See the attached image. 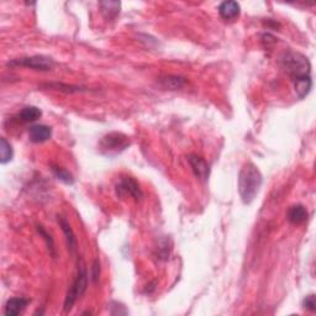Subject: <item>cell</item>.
<instances>
[{"label": "cell", "instance_id": "obj_1", "mask_svg": "<svg viewBox=\"0 0 316 316\" xmlns=\"http://www.w3.org/2000/svg\"><path fill=\"white\" fill-rule=\"evenodd\" d=\"M281 63L283 68L287 70L291 82L294 83V88L298 97L304 99L310 93L312 87L311 81V64L308 57L293 50L285 51L281 57Z\"/></svg>", "mask_w": 316, "mask_h": 316}, {"label": "cell", "instance_id": "obj_2", "mask_svg": "<svg viewBox=\"0 0 316 316\" xmlns=\"http://www.w3.org/2000/svg\"><path fill=\"white\" fill-rule=\"evenodd\" d=\"M262 183V173L257 168V165L248 162L241 168L240 174H238V193H240L244 204H251L256 199Z\"/></svg>", "mask_w": 316, "mask_h": 316}, {"label": "cell", "instance_id": "obj_3", "mask_svg": "<svg viewBox=\"0 0 316 316\" xmlns=\"http://www.w3.org/2000/svg\"><path fill=\"white\" fill-rule=\"evenodd\" d=\"M88 285V273L85 271V268L79 269L78 274L73 282L72 285H70L68 293H67L66 300H64V311H70L75 305L77 300L81 298L83 294H84L85 289H87Z\"/></svg>", "mask_w": 316, "mask_h": 316}, {"label": "cell", "instance_id": "obj_4", "mask_svg": "<svg viewBox=\"0 0 316 316\" xmlns=\"http://www.w3.org/2000/svg\"><path fill=\"white\" fill-rule=\"evenodd\" d=\"M8 66H21L35 70H42V72H46V70H51L53 68L54 62L50 57L32 56V57H24V58H19V60H14L11 61V62H9Z\"/></svg>", "mask_w": 316, "mask_h": 316}, {"label": "cell", "instance_id": "obj_5", "mask_svg": "<svg viewBox=\"0 0 316 316\" xmlns=\"http://www.w3.org/2000/svg\"><path fill=\"white\" fill-rule=\"evenodd\" d=\"M130 146V140L125 135L119 133H113L106 135L101 140V147L108 152H121Z\"/></svg>", "mask_w": 316, "mask_h": 316}, {"label": "cell", "instance_id": "obj_6", "mask_svg": "<svg viewBox=\"0 0 316 316\" xmlns=\"http://www.w3.org/2000/svg\"><path fill=\"white\" fill-rule=\"evenodd\" d=\"M116 193L120 196H133L136 201H140L143 198V193L140 188V184L133 177H122L120 182L116 185Z\"/></svg>", "mask_w": 316, "mask_h": 316}, {"label": "cell", "instance_id": "obj_7", "mask_svg": "<svg viewBox=\"0 0 316 316\" xmlns=\"http://www.w3.org/2000/svg\"><path fill=\"white\" fill-rule=\"evenodd\" d=\"M188 161L195 177L201 182H207L209 176H210V167H209L207 161L196 155L189 156Z\"/></svg>", "mask_w": 316, "mask_h": 316}, {"label": "cell", "instance_id": "obj_8", "mask_svg": "<svg viewBox=\"0 0 316 316\" xmlns=\"http://www.w3.org/2000/svg\"><path fill=\"white\" fill-rule=\"evenodd\" d=\"M240 13H241L240 4H238L237 2H234V0L224 2L219 7L220 16L226 21H232L237 19V17L240 16Z\"/></svg>", "mask_w": 316, "mask_h": 316}, {"label": "cell", "instance_id": "obj_9", "mask_svg": "<svg viewBox=\"0 0 316 316\" xmlns=\"http://www.w3.org/2000/svg\"><path fill=\"white\" fill-rule=\"evenodd\" d=\"M52 136V128L47 125H33L29 130L30 141L33 143H42L50 140Z\"/></svg>", "mask_w": 316, "mask_h": 316}, {"label": "cell", "instance_id": "obj_10", "mask_svg": "<svg viewBox=\"0 0 316 316\" xmlns=\"http://www.w3.org/2000/svg\"><path fill=\"white\" fill-rule=\"evenodd\" d=\"M30 303L29 299L25 298H11L5 304L4 314L7 316H16L21 314L25 310L27 304Z\"/></svg>", "mask_w": 316, "mask_h": 316}, {"label": "cell", "instance_id": "obj_11", "mask_svg": "<svg viewBox=\"0 0 316 316\" xmlns=\"http://www.w3.org/2000/svg\"><path fill=\"white\" fill-rule=\"evenodd\" d=\"M58 224H60L61 229H62L64 235H66V241H67V245H68L69 251L72 253H75L77 250V238H76V235H75V232H73L72 228H70L69 222L67 221L63 216H58Z\"/></svg>", "mask_w": 316, "mask_h": 316}, {"label": "cell", "instance_id": "obj_12", "mask_svg": "<svg viewBox=\"0 0 316 316\" xmlns=\"http://www.w3.org/2000/svg\"><path fill=\"white\" fill-rule=\"evenodd\" d=\"M308 210H306L305 207L302 204H298L294 205V207H291L289 210H288V220L291 224H303L305 222L306 220H308Z\"/></svg>", "mask_w": 316, "mask_h": 316}, {"label": "cell", "instance_id": "obj_13", "mask_svg": "<svg viewBox=\"0 0 316 316\" xmlns=\"http://www.w3.org/2000/svg\"><path fill=\"white\" fill-rule=\"evenodd\" d=\"M159 84L168 90H178L185 85V78L179 76H163L158 79Z\"/></svg>", "mask_w": 316, "mask_h": 316}, {"label": "cell", "instance_id": "obj_14", "mask_svg": "<svg viewBox=\"0 0 316 316\" xmlns=\"http://www.w3.org/2000/svg\"><path fill=\"white\" fill-rule=\"evenodd\" d=\"M99 7L105 19H114L116 15L120 13V3L119 2H101L99 3Z\"/></svg>", "mask_w": 316, "mask_h": 316}, {"label": "cell", "instance_id": "obj_15", "mask_svg": "<svg viewBox=\"0 0 316 316\" xmlns=\"http://www.w3.org/2000/svg\"><path fill=\"white\" fill-rule=\"evenodd\" d=\"M42 111L36 106H26L20 111L19 118L24 122H33L41 118Z\"/></svg>", "mask_w": 316, "mask_h": 316}, {"label": "cell", "instance_id": "obj_16", "mask_svg": "<svg viewBox=\"0 0 316 316\" xmlns=\"http://www.w3.org/2000/svg\"><path fill=\"white\" fill-rule=\"evenodd\" d=\"M13 147L8 142L7 139L2 137L0 139V162H2V164H7L8 162H10L13 159Z\"/></svg>", "mask_w": 316, "mask_h": 316}, {"label": "cell", "instance_id": "obj_17", "mask_svg": "<svg viewBox=\"0 0 316 316\" xmlns=\"http://www.w3.org/2000/svg\"><path fill=\"white\" fill-rule=\"evenodd\" d=\"M45 87L54 89V90L64 91V93H82V91H88L87 88L77 87V85L62 84V83H48V84H45Z\"/></svg>", "mask_w": 316, "mask_h": 316}, {"label": "cell", "instance_id": "obj_18", "mask_svg": "<svg viewBox=\"0 0 316 316\" xmlns=\"http://www.w3.org/2000/svg\"><path fill=\"white\" fill-rule=\"evenodd\" d=\"M52 172L56 176L57 179L62 180L63 183L66 184H73L75 183V178H73L72 174L69 173L68 171H66L62 167H58V165H52Z\"/></svg>", "mask_w": 316, "mask_h": 316}, {"label": "cell", "instance_id": "obj_19", "mask_svg": "<svg viewBox=\"0 0 316 316\" xmlns=\"http://www.w3.org/2000/svg\"><path fill=\"white\" fill-rule=\"evenodd\" d=\"M38 231L40 232V235L44 236L46 244H47L48 248H50L52 256H53V257L56 256V253H54V242H53V238H52V236H51L50 234H48V232L46 231V230H45L44 228H42L41 225H39V226H38Z\"/></svg>", "mask_w": 316, "mask_h": 316}, {"label": "cell", "instance_id": "obj_20", "mask_svg": "<svg viewBox=\"0 0 316 316\" xmlns=\"http://www.w3.org/2000/svg\"><path fill=\"white\" fill-rule=\"evenodd\" d=\"M303 306L306 310H309V311H312V312L315 311V310H316V299H315L314 294H310V295H308L305 298V299H304Z\"/></svg>", "mask_w": 316, "mask_h": 316}, {"label": "cell", "instance_id": "obj_21", "mask_svg": "<svg viewBox=\"0 0 316 316\" xmlns=\"http://www.w3.org/2000/svg\"><path fill=\"white\" fill-rule=\"evenodd\" d=\"M99 274H100V263L99 259H95L93 267H91V279H93L94 283L98 281V278H99Z\"/></svg>", "mask_w": 316, "mask_h": 316}]
</instances>
